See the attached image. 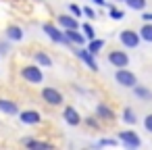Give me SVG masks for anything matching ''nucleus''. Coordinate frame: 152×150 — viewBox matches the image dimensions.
I'll use <instances>...</instances> for the list:
<instances>
[{"instance_id":"f257e3e1","label":"nucleus","mask_w":152,"mask_h":150,"mask_svg":"<svg viewBox=\"0 0 152 150\" xmlns=\"http://www.w3.org/2000/svg\"><path fill=\"white\" fill-rule=\"evenodd\" d=\"M21 77L27 83H31V86H38V83L44 81V73H42L40 65H27V67H23L21 69Z\"/></svg>"},{"instance_id":"f03ea898","label":"nucleus","mask_w":152,"mask_h":150,"mask_svg":"<svg viewBox=\"0 0 152 150\" xmlns=\"http://www.w3.org/2000/svg\"><path fill=\"white\" fill-rule=\"evenodd\" d=\"M117 140H119V144H123V146L129 148V150H135V148L142 146V140H140V135H137L133 129H123V131H119Z\"/></svg>"},{"instance_id":"7ed1b4c3","label":"nucleus","mask_w":152,"mask_h":150,"mask_svg":"<svg viewBox=\"0 0 152 150\" xmlns=\"http://www.w3.org/2000/svg\"><path fill=\"white\" fill-rule=\"evenodd\" d=\"M42 31L54 42V44H65V46H71L69 44V40H67V36H65V31L61 29V27H56V25H52V23H44L42 25Z\"/></svg>"},{"instance_id":"20e7f679","label":"nucleus","mask_w":152,"mask_h":150,"mask_svg":"<svg viewBox=\"0 0 152 150\" xmlns=\"http://www.w3.org/2000/svg\"><path fill=\"white\" fill-rule=\"evenodd\" d=\"M115 81L119 83V86H123V88H133V86H137V77H135V73L133 71H129L127 67H121V69H117V73H115Z\"/></svg>"},{"instance_id":"39448f33","label":"nucleus","mask_w":152,"mask_h":150,"mask_svg":"<svg viewBox=\"0 0 152 150\" xmlns=\"http://www.w3.org/2000/svg\"><path fill=\"white\" fill-rule=\"evenodd\" d=\"M119 42L123 44V48H137L140 46V34L133 29H123V31H119Z\"/></svg>"},{"instance_id":"423d86ee","label":"nucleus","mask_w":152,"mask_h":150,"mask_svg":"<svg viewBox=\"0 0 152 150\" xmlns=\"http://www.w3.org/2000/svg\"><path fill=\"white\" fill-rule=\"evenodd\" d=\"M73 52L77 54V59H81V61L86 63V67H90V71H98L96 56H94L88 48H83V46H75V48H73Z\"/></svg>"},{"instance_id":"0eeeda50","label":"nucleus","mask_w":152,"mask_h":150,"mask_svg":"<svg viewBox=\"0 0 152 150\" xmlns=\"http://www.w3.org/2000/svg\"><path fill=\"white\" fill-rule=\"evenodd\" d=\"M108 63H110L113 67H117V69L129 67V56H127L125 50H110V52H108Z\"/></svg>"},{"instance_id":"6e6552de","label":"nucleus","mask_w":152,"mask_h":150,"mask_svg":"<svg viewBox=\"0 0 152 150\" xmlns=\"http://www.w3.org/2000/svg\"><path fill=\"white\" fill-rule=\"evenodd\" d=\"M42 100L50 106H58V104H63V94L56 88H44L42 90Z\"/></svg>"},{"instance_id":"1a4fd4ad","label":"nucleus","mask_w":152,"mask_h":150,"mask_svg":"<svg viewBox=\"0 0 152 150\" xmlns=\"http://www.w3.org/2000/svg\"><path fill=\"white\" fill-rule=\"evenodd\" d=\"M56 23H58L61 29H79L81 27L79 21H77V17H73V15H58Z\"/></svg>"},{"instance_id":"9d476101","label":"nucleus","mask_w":152,"mask_h":150,"mask_svg":"<svg viewBox=\"0 0 152 150\" xmlns=\"http://www.w3.org/2000/svg\"><path fill=\"white\" fill-rule=\"evenodd\" d=\"M63 31H65V36H67V40H69L71 46H86L88 44L86 36L79 29H63Z\"/></svg>"},{"instance_id":"9b49d317","label":"nucleus","mask_w":152,"mask_h":150,"mask_svg":"<svg viewBox=\"0 0 152 150\" xmlns=\"http://www.w3.org/2000/svg\"><path fill=\"white\" fill-rule=\"evenodd\" d=\"M19 119H21V123L23 125H38V123H42V115L38 113V110H19Z\"/></svg>"},{"instance_id":"f8f14e48","label":"nucleus","mask_w":152,"mask_h":150,"mask_svg":"<svg viewBox=\"0 0 152 150\" xmlns=\"http://www.w3.org/2000/svg\"><path fill=\"white\" fill-rule=\"evenodd\" d=\"M96 117H98L100 121H108V123H113V121L117 119L115 110H113L110 106H106V104H98V106H96Z\"/></svg>"},{"instance_id":"ddd939ff","label":"nucleus","mask_w":152,"mask_h":150,"mask_svg":"<svg viewBox=\"0 0 152 150\" xmlns=\"http://www.w3.org/2000/svg\"><path fill=\"white\" fill-rule=\"evenodd\" d=\"M63 117H65V123H69V125H79L83 119L79 117V113L73 108V106H65V110H63Z\"/></svg>"},{"instance_id":"4468645a","label":"nucleus","mask_w":152,"mask_h":150,"mask_svg":"<svg viewBox=\"0 0 152 150\" xmlns=\"http://www.w3.org/2000/svg\"><path fill=\"white\" fill-rule=\"evenodd\" d=\"M0 113H4V115H19V106H17L15 100L0 98Z\"/></svg>"},{"instance_id":"2eb2a0df","label":"nucleus","mask_w":152,"mask_h":150,"mask_svg":"<svg viewBox=\"0 0 152 150\" xmlns=\"http://www.w3.org/2000/svg\"><path fill=\"white\" fill-rule=\"evenodd\" d=\"M7 38H9V42H21L23 40V29L19 25H9L7 27Z\"/></svg>"},{"instance_id":"dca6fc26","label":"nucleus","mask_w":152,"mask_h":150,"mask_svg":"<svg viewBox=\"0 0 152 150\" xmlns=\"http://www.w3.org/2000/svg\"><path fill=\"white\" fill-rule=\"evenodd\" d=\"M131 90H133L135 98H140V100H144V102H152V92H150L148 88H144V86H133Z\"/></svg>"},{"instance_id":"f3484780","label":"nucleus","mask_w":152,"mask_h":150,"mask_svg":"<svg viewBox=\"0 0 152 150\" xmlns=\"http://www.w3.org/2000/svg\"><path fill=\"white\" fill-rule=\"evenodd\" d=\"M34 61H36V65H40V67H52L50 54H46V52H42V50H38V52L34 54Z\"/></svg>"},{"instance_id":"a211bd4d","label":"nucleus","mask_w":152,"mask_h":150,"mask_svg":"<svg viewBox=\"0 0 152 150\" xmlns=\"http://www.w3.org/2000/svg\"><path fill=\"white\" fill-rule=\"evenodd\" d=\"M104 48V40H100V38H94V40H88V50L96 56V54H100V50Z\"/></svg>"},{"instance_id":"6ab92c4d","label":"nucleus","mask_w":152,"mask_h":150,"mask_svg":"<svg viewBox=\"0 0 152 150\" xmlns=\"http://www.w3.org/2000/svg\"><path fill=\"white\" fill-rule=\"evenodd\" d=\"M123 121H125L127 125H135V123H137V115H135V110H133L131 106H125V108H123Z\"/></svg>"},{"instance_id":"aec40b11","label":"nucleus","mask_w":152,"mask_h":150,"mask_svg":"<svg viewBox=\"0 0 152 150\" xmlns=\"http://www.w3.org/2000/svg\"><path fill=\"white\" fill-rule=\"evenodd\" d=\"M23 146H27V148H52V144L40 142V140H34V138H23Z\"/></svg>"},{"instance_id":"412c9836","label":"nucleus","mask_w":152,"mask_h":150,"mask_svg":"<svg viewBox=\"0 0 152 150\" xmlns=\"http://www.w3.org/2000/svg\"><path fill=\"white\" fill-rule=\"evenodd\" d=\"M140 40H144V42H152V23H144L142 27H140Z\"/></svg>"},{"instance_id":"4be33fe9","label":"nucleus","mask_w":152,"mask_h":150,"mask_svg":"<svg viewBox=\"0 0 152 150\" xmlns=\"http://www.w3.org/2000/svg\"><path fill=\"white\" fill-rule=\"evenodd\" d=\"M125 7H127V9H131V11L142 13V11L146 9V0H125Z\"/></svg>"},{"instance_id":"5701e85b","label":"nucleus","mask_w":152,"mask_h":150,"mask_svg":"<svg viewBox=\"0 0 152 150\" xmlns=\"http://www.w3.org/2000/svg\"><path fill=\"white\" fill-rule=\"evenodd\" d=\"M108 15H110V19H113V21H121V19L125 17V13H123V11H119L115 4H110V7H108Z\"/></svg>"},{"instance_id":"b1692460","label":"nucleus","mask_w":152,"mask_h":150,"mask_svg":"<svg viewBox=\"0 0 152 150\" xmlns=\"http://www.w3.org/2000/svg\"><path fill=\"white\" fill-rule=\"evenodd\" d=\"M81 34L86 36V40H94V38H96V31H94V27H92L90 23H83V25H81Z\"/></svg>"},{"instance_id":"393cba45","label":"nucleus","mask_w":152,"mask_h":150,"mask_svg":"<svg viewBox=\"0 0 152 150\" xmlns=\"http://www.w3.org/2000/svg\"><path fill=\"white\" fill-rule=\"evenodd\" d=\"M117 144H119V140H113V138H102L98 142V146H117Z\"/></svg>"},{"instance_id":"a878e982","label":"nucleus","mask_w":152,"mask_h":150,"mask_svg":"<svg viewBox=\"0 0 152 150\" xmlns=\"http://www.w3.org/2000/svg\"><path fill=\"white\" fill-rule=\"evenodd\" d=\"M144 127H146L148 133H152V113H148V115L144 117Z\"/></svg>"},{"instance_id":"bb28decb","label":"nucleus","mask_w":152,"mask_h":150,"mask_svg":"<svg viewBox=\"0 0 152 150\" xmlns=\"http://www.w3.org/2000/svg\"><path fill=\"white\" fill-rule=\"evenodd\" d=\"M69 11H71V15H73V17H81V15H83L81 7H77V4H69Z\"/></svg>"},{"instance_id":"cd10ccee","label":"nucleus","mask_w":152,"mask_h":150,"mask_svg":"<svg viewBox=\"0 0 152 150\" xmlns=\"http://www.w3.org/2000/svg\"><path fill=\"white\" fill-rule=\"evenodd\" d=\"M83 121H86V125H88V127H94V129H98V127H100V123H98L94 117H86Z\"/></svg>"},{"instance_id":"c85d7f7f","label":"nucleus","mask_w":152,"mask_h":150,"mask_svg":"<svg viewBox=\"0 0 152 150\" xmlns=\"http://www.w3.org/2000/svg\"><path fill=\"white\" fill-rule=\"evenodd\" d=\"M81 11H83V15H86L88 19H96V11H94V9H90V7H83Z\"/></svg>"},{"instance_id":"c756f323","label":"nucleus","mask_w":152,"mask_h":150,"mask_svg":"<svg viewBox=\"0 0 152 150\" xmlns=\"http://www.w3.org/2000/svg\"><path fill=\"white\" fill-rule=\"evenodd\" d=\"M142 21L144 23H152V13H144L142 11Z\"/></svg>"},{"instance_id":"7c9ffc66","label":"nucleus","mask_w":152,"mask_h":150,"mask_svg":"<svg viewBox=\"0 0 152 150\" xmlns=\"http://www.w3.org/2000/svg\"><path fill=\"white\" fill-rule=\"evenodd\" d=\"M9 52V44H0V54H7Z\"/></svg>"},{"instance_id":"2f4dec72","label":"nucleus","mask_w":152,"mask_h":150,"mask_svg":"<svg viewBox=\"0 0 152 150\" xmlns=\"http://www.w3.org/2000/svg\"><path fill=\"white\" fill-rule=\"evenodd\" d=\"M94 2H96L98 7H104V4H106V0H94Z\"/></svg>"},{"instance_id":"473e14b6","label":"nucleus","mask_w":152,"mask_h":150,"mask_svg":"<svg viewBox=\"0 0 152 150\" xmlns=\"http://www.w3.org/2000/svg\"><path fill=\"white\" fill-rule=\"evenodd\" d=\"M113 2H125V0H113Z\"/></svg>"},{"instance_id":"72a5a7b5","label":"nucleus","mask_w":152,"mask_h":150,"mask_svg":"<svg viewBox=\"0 0 152 150\" xmlns=\"http://www.w3.org/2000/svg\"><path fill=\"white\" fill-rule=\"evenodd\" d=\"M0 56H2V54H0Z\"/></svg>"}]
</instances>
